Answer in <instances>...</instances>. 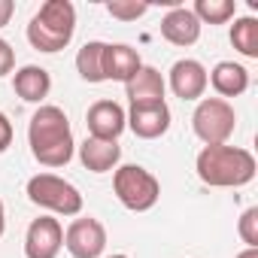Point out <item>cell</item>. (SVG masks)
Instances as JSON below:
<instances>
[{
  "label": "cell",
  "instance_id": "cell-1",
  "mask_svg": "<svg viewBox=\"0 0 258 258\" xmlns=\"http://www.w3.org/2000/svg\"><path fill=\"white\" fill-rule=\"evenodd\" d=\"M28 143H31V155L43 164V167H64L73 158V131H70V118L61 106H40L31 115L28 124Z\"/></svg>",
  "mask_w": 258,
  "mask_h": 258
},
{
  "label": "cell",
  "instance_id": "cell-2",
  "mask_svg": "<svg viewBox=\"0 0 258 258\" xmlns=\"http://www.w3.org/2000/svg\"><path fill=\"white\" fill-rule=\"evenodd\" d=\"M195 170L201 176L204 185H213V188H240V185H249L255 179V155L249 149H240V146H204L198 152V161H195Z\"/></svg>",
  "mask_w": 258,
  "mask_h": 258
},
{
  "label": "cell",
  "instance_id": "cell-3",
  "mask_svg": "<svg viewBox=\"0 0 258 258\" xmlns=\"http://www.w3.org/2000/svg\"><path fill=\"white\" fill-rule=\"evenodd\" d=\"M76 34V10L70 0H46L28 25V43L46 55L70 46Z\"/></svg>",
  "mask_w": 258,
  "mask_h": 258
},
{
  "label": "cell",
  "instance_id": "cell-4",
  "mask_svg": "<svg viewBox=\"0 0 258 258\" xmlns=\"http://www.w3.org/2000/svg\"><path fill=\"white\" fill-rule=\"evenodd\" d=\"M112 191L118 204L131 213H146L161 198V182L140 164H121L112 173Z\"/></svg>",
  "mask_w": 258,
  "mask_h": 258
},
{
  "label": "cell",
  "instance_id": "cell-5",
  "mask_svg": "<svg viewBox=\"0 0 258 258\" xmlns=\"http://www.w3.org/2000/svg\"><path fill=\"white\" fill-rule=\"evenodd\" d=\"M28 198L31 204L55 213V216H79L82 213V195L73 182L55 173H37L28 179Z\"/></svg>",
  "mask_w": 258,
  "mask_h": 258
},
{
  "label": "cell",
  "instance_id": "cell-6",
  "mask_svg": "<svg viewBox=\"0 0 258 258\" xmlns=\"http://www.w3.org/2000/svg\"><path fill=\"white\" fill-rule=\"evenodd\" d=\"M191 127L204 146H222L231 140L237 127V112L222 97H201L191 115Z\"/></svg>",
  "mask_w": 258,
  "mask_h": 258
},
{
  "label": "cell",
  "instance_id": "cell-7",
  "mask_svg": "<svg viewBox=\"0 0 258 258\" xmlns=\"http://www.w3.org/2000/svg\"><path fill=\"white\" fill-rule=\"evenodd\" d=\"M64 246L73 258H100L106 249V228L94 216L73 219L64 231Z\"/></svg>",
  "mask_w": 258,
  "mask_h": 258
},
{
  "label": "cell",
  "instance_id": "cell-8",
  "mask_svg": "<svg viewBox=\"0 0 258 258\" xmlns=\"http://www.w3.org/2000/svg\"><path fill=\"white\" fill-rule=\"evenodd\" d=\"M64 246V228L52 216H40L28 225L25 234V255L28 258H58Z\"/></svg>",
  "mask_w": 258,
  "mask_h": 258
},
{
  "label": "cell",
  "instance_id": "cell-9",
  "mask_svg": "<svg viewBox=\"0 0 258 258\" xmlns=\"http://www.w3.org/2000/svg\"><path fill=\"white\" fill-rule=\"evenodd\" d=\"M85 124H88V137H97V140H118L121 131L127 127V112H124L115 100H97V103L88 106Z\"/></svg>",
  "mask_w": 258,
  "mask_h": 258
},
{
  "label": "cell",
  "instance_id": "cell-10",
  "mask_svg": "<svg viewBox=\"0 0 258 258\" xmlns=\"http://www.w3.org/2000/svg\"><path fill=\"white\" fill-rule=\"evenodd\" d=\"M167 85L179 100H201L207 91V67L195 58H179L170 67Z\"/></svg>",
  "mask_w": 258,
  "mask_h": 258
},
{
  "label": "cell",
  "instance_id": "cell-11",
  "mask_svg": "<svg viewBox=\"0 0 258 258\" xmlns=\"http://www.w3.org/2000/svg\"><path fill=\"white\" fill-rule=\"evenodd\" d=\"M127 127L140 140H158L170 131V106L167 103H143L131 106L127 112Z\"/></svg>",
  "mask_w": 258,
  "mask_h": 258
},
{
  "label": "cell",
  "instance_id": "cell-12",
  "mask_svg": "<svg viewBox=\"0 0 258 258\" xmlns=\"http://www.w3.org/2000/svg\"><path fill=\"white\" fill-rule=\"evenodd\" d=\"M164 91L167 82L155 67H140L131 79L124 82V94L131 100V106H143V103H164Z\"/></svg>",
  "mask_w": 258,
  "mask_h": 258
},
{
  "label": "cell",
  "instance_id": "cell-13",
  "mask_svg": "<svg viewBox=\"0 0 258 258\" xmlns=\"http://www.w3.org/2000/svg\"><path fill=\"white\" fill-rule=\"evenodd\" d=\"M201 22L188 7H173L164 19H161V37L170 46H195L201 40Z\"/></svg>",
  "mask_w": 258,
  "mask_h": 258
},
{
  "label": "cell",
  "instance_id": "cell-14",
  "mask_svg": "<svg viewBox=\"0 0 258 258\" xmlns=\"http://www.w3.org/2000/svg\"><path fill=\"white\" fill-rule=\"evenodd\" d=\"M121 158V146L118 140H97V137H85V143L79 146V161L85 170L91 173H106L115 170Z\"/></svg>",
  "mask_w": 258,
  "mask_h": 258
},
{
  "label": "cell",
  "instance_id": "cell-15",
  "mask_svg": "<svg viewBox=\"0 0 258 258\" xmlns=\"http://www.w3.org/2000/svg\"><path fill=\"white\" fill-rule=\"evenodd\" d=\"M207 85H213L222 100L225 97H240L249 88V70L237 61H219L207 73Z\"/></svg>",
  "mask_w": 258,
  "mask_h": 258
},
{
  "label": "cell",
  "instance_id": "cell-16",
  "mask_svg": "<svg viewBox=\"0 0 258 258\" xmlns=\"http://www.w3.org/2000/svg\"><path fill=\"white\" fill-rule=\"evenodd\" d=\"M13 88L16 94L25 100V103H43L52 91V76L46 67H37V64H25L22 70H16L13 76Z\"/></svg>",
  "mask_w": 258,
  "mask_h": 258
},
{
  "label": "cell",
  "instance_id": "cell-17",
  "mask_svg": "<svg viewBox=\"0 0 258 258\" xmlns=\"http://www.w3.org/2000/svg\"><path fill=\"white\" fill-rule=\"evenodd\" d=\"M143 67L137 49L124 46V43H106L103 49V76L115 79V82H127L137 70Z\"/></svg>",
  "mask_w": 258,
  "mask_h": 258
},
{
  "label": "cell",
  "instance_id": "cell-18",
  "mask_svg": "<svg viewBox=\"0 0 258 258\" xmlns=\"http://www.w3.org/2000/svg\"><path fill=\"white\" fill-rule=\"evenodd\" d=\"M103 49H106V43L91 40L76 52V70L85 82H94V85L106 82V76H103Z\"/></svg>",
  "mask_w": 258,
  "mask_h": 258
},
{
  "label": "cell",
  "instance_id": "cell-19",
  "mask_svg": "<svg viewBox=\"0 0 258 258\" xmlns=\"http://www.w3.org/2000/svg\"><path fill=\"white\" fill-rule=\"evenodd\" d=\"M231 43L243 58H258V19L243 16L231 25Z\"/></svg>",
  "mask_w": 258,
  "mask_h": 258
},
{
  "label": "cell",
  "instance_id": "cell-20",
  "mask_svg": "<svg viewBox=\"0 0 258 258\" xmlns=\"http://www.w3.org/2000/svg\"><path fill=\"white\" fill-rule=\"evenodd\" d=\"M191 13L198 16L201 25H225L228 19L237 16V4L234 0H198Z\"/></svg>",
  "mask_w": 258,
  "mask_h": 258
},
{
  "label": "cell",
  "instance_id": "cell-21",
  "mask_svg": "<svg viewBox=\"0 0 258 258\" xmlns=\"http://www.w3.org/2000/svg\"><path fill=\"white\" fill-rule=\"evenodd\" d=\"M106 13L118 22H137L140 16L149 13V4H137V0H131V4H124V0H112V4H106Z\"/></svg>",
  "mask_w": 258,
  "mask_h": 258
},
{
  "label": "cell",
  "instance_id": "cell-22",
  "mask_svg": "<svg viewBox=\"0 0 258 258\" xmlns=\"http://www.w3.org/2000/svg\"><path fill=\"white\" fill-rule=\"evenodd\" d=\"M240 240L249 246V249H258V207H249L243 216H240Z\"/></svg>",
  "mask_w": 258,
  "mask_h": 258
},
{
  "label": "cell",
  "instance_id": "cell-23",
  "mask_svg": "<svg viewBox=\"0 0 258 258\" xmlns=\"http://www.w3.org/2000/svg\"><path fill=\"white\" fill-rule=\"evenodd\" d=\"M13 67H16V52H13V46L4 37H0V76L13 73Z\"/></svg>",
  "mask_w": 258,
  "mask_h": 258
},
{
  "label": "cell",
  "instance_id": "cell-24",
  "mask_svg": "<svg viewBox=\"0 0 258 258\" xmlns=\"http://www.w3.org/2000/svg\"><path fill=\"white\" fill-rule=\"evenodd\" d=\"M13 146V121L7 118V112H0V152H7Z\"/></svg>",
  "mask_w": 258,
  "mask_h": 258
},
{
  "label": "cell",
  "instance_id": "cell-25",
  "mask_svg": "<svg viewBox=\"0 0 258 258\" xmlns=\"http://www.w3.org/2000/svg\"><path fill=\"white\" fill-rule=\"evenodd\" d=\"M13 13H16V4H13V0H0V28L10 25Z\"/></svg>",
  "mask_w": 258,
  "mask_h": 258
},
{
  "label": "cell",
  "instance_id": "cell-26",
  "mask_svg": "<svg viewBox=\"0 0 258 258\" xmlns=\"http://www.w3.org/2000/svg\"><path fill=\"white\" fill-rule=\"evenodd\" d=\"M237 258H258V249H243V252H237Z\"/></svg>",
  "mask_w": 258,
  "mask_h": 258
},
{
  "label": "cell",
  "instance_id": "cell-27",
  "mask_svg": "<svg viewBox=\"0 0 258 258\" xmlns=\"http://www.w3.org/2000/svg\"><path fill=\"white\" fill-rule=\"evenodd\" d=\"M4 228H7V210H4V201H0V237H4Z\"/></svg>",
  "mask_w": 258,
  "mask_h": 258
},
{
  "label": "cell",
  "instance_id": "cell-28",
  "mask_svg": "<svg viewBox=\"0 0 258 258\" xmlns=\"http://www.w3.org/2000/svg\"><path fill=\"white\" fill-rule=\"evenodd\" d=\"M106 258H127V255H121V252H118V255H106Z\"/></svg>",
  "mask_w": 258,
  "mask_h": 258
}]
</instances>
